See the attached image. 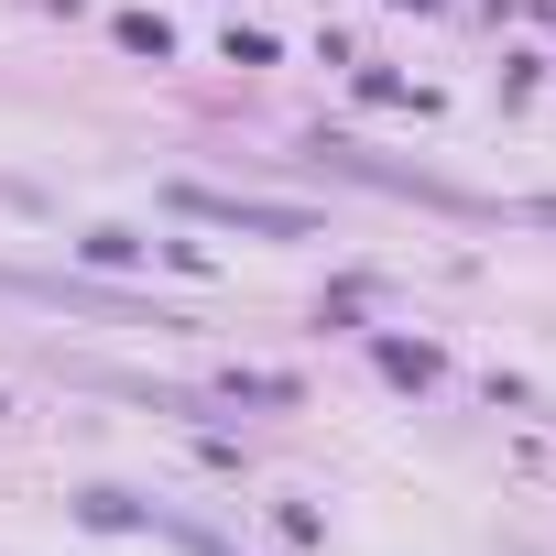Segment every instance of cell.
I'll return each mask as SVG.
<instances>
[{
	"label": "cell",
	"mask_w": 556,
	"mask_h": 556,
	"mask_svg": "<svg viewBox=\"0 0 556 556\" xmlns=\"http://www.w3.org/2000/svg\"><path fill=\"white\" fill-rule=\"evenodd\" d=\"M164 197H175V218H207V229H240V240H317V218L285 207V197H229V186H164Z\"/></svg>",
	"instance_id": "1"
},
{
	"label": "cell",
	"mask_w": 556,
	"mask_h": 556,
	"mask_svg": "<svg viewBox=\"0 0 556 556\" xmlns=\"http://www.w3.org/2000/svg\"><path fill=\"white\" fill-rule=\"evenodd\" d=\"M77 513H88V523H99V534H131V523H142V502H121V491H88V502H77Z\"/></svg>",
	"instance_id": "6"
},
{
	"label": "cell",
	"mask_w": 556,
	"mask_h": 556,
	"mask_svg": "<svg viewBox=\"0 0 556 556\" xmlns=\"http://www.w3.org/2000/svg\"><path fill=\"white\" fill-rule=\"evenodd\" d=\"M77 251H88V273H121V262H142V251H153V240H131V229H88V240H77Z\"/></svg>",
	"instance_id": "4"
},
{
	"label": "cell",
	"mask_w": 556,
	"mask_h": 556,
	"mask_svg": "<svg viewBox=\"0 0 556 556\" xmlns=\"http://www.w3.org/2000/svg\"><path fill=\"white\" fill-rule=\"evenodd\" d=\"M0 295H34V306H88V317H131V328H175L164 306H131V295L88 285V273H0Z\"/></svg>",
	"instance_id": "2"
},
{
	"label": "cell",
	"mask_w": 556,
	"mask_h": 556,
	"mask_svg": "<svg viewBox=\"0 0 556 556\" xmlns=\"http://www.w3.org/2000/svg\"><path fill=\"white\" fill-rule=\"evenodd\" d=\"M534 218H545V229H556V197H534Z\"/></svg>",
	"instance_id": "8"
},
{
	"label": "cell",
	"mask_w": 556,
	"mask_h": 556,
	"mask_svg": "<svg viewBox=\"0 0 556 556\" xmlns=\"http://www.w3.org/2000/svg\"><path fill=\"white\" fill-rule=\"evenodd\" d=\"M121 45H131V55H153V66H164V45H175V34H164V23H153V12H121Z\"/></svg>",
	"instance_id": "7"
},
{
	"label": "cell",
	"mask_w": 556,
	"mask_h": 556,
	"mask_svg": "<svg viewBox=\"0 0 556 556\" xmlns=\"http://www.w3.org/2000/svg\"><path fill=\"white\" fill-rule=\"evenodd\" d=\"M218 404H295V371H229Z\"/></svg>",
	"instance_id": "3"
},
{
	"label": "cell",
	"mask_w": 556,
	"mask_h": 556,
	"mask_svg": "<svg viewBox=\"0 0 556 556\" xmlns=\"http://www.w3.org/2000/svg\"><path fill=\"white\" fill-rule=\"evenodd\" d=\"M382 371H393V382H415V393H426V382H437V350H415V339H382Z\"/></svg>",
	"instance_id": "5"
}]
</instances>
